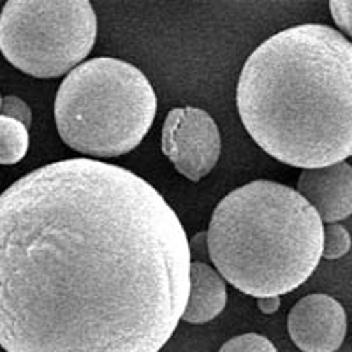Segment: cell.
I'll return each instance as SVG.
<instances>
[{
  "instance_id": "obj_17",
  "label": "cell",
  "mask_w": 352,
  "mask_h": 352,
  "mask_svg": "<svg viewBox=\"0 0 352 352\" xmlns=\"http://www.w3.org/2000/svg\"><path fill=\"white\" fill-rule=\"evenodd\" d=\"M0 108H2V97H0Z\"/></svg>"
},
{
  "instance_id": "obj_8",
  "label": "cell",
  "mask_w": 352,
  "mask_h": 352,
  "mask_svg": "<svg viewBox=\"0 0 352 352\" xmlns=\"http://www.w3.org/2000/svg\"><path fill=\"white\" fill-rule=\"evenodd\" d=\"M298 192L326 224L345 220L352 215V166L344 160L326 168L305 169L298 178Z\"/></svg>"
},
{
  "instance_id": "obj_7",
  "label": "cell",
  "mask_w": 352,
  "mask_h": 352,
  "mask_svg": "<svg viewBox=\"0 0 352 352\" xmlns=\"http://www.w3.org/2000/svg\"><path fill=\"white\" fill-rule=\"evenodd\" d=\"M287 329L303 352H335L347 335V314L335 298L310 294L291 308Z\"/></svg>"
},
{
  "instance_id": "obj_12",
  "label": "cell",
  "mask_w": 352,
  "mask_h": 352,
  "mask_svg": "<svg viewBox=\"0 0 352 352\" xmlns=\"http://www.w3.org/2000/svg\"><path fill=\"white\" fill-rule=\"evenodd\" d=\"M219 352H278L275 345L263 335L245 333L226 342Z\"/></svg>"
},
{
  "instance_id": "obj_14",
  "label": "cell",
  "mask_w": 352,
  "mask_h": 352,
  "mask_svg": "<svg viewBox=\"0 0 352 352\" xmlns=\"http://www.w3.org/2000/svg\"><path fill=\"white\" fill-rule=\"evenodd\" d=\"M329 11L336 27L352 39V0H329Z\"/></svg>"
},
{
  "instance_id": "obj_4",
  "label": "cell",
  "mask_w": 352,
  "mask_h": 352,
  "mask_svg": "<svg viewBox=\"0 0 352 352\" xmlns=\"http://www.w3.org/2000/svg\"><path fill=\"white\" fill-rule=\"evenodd\" d=\"M157 96L129 62L100 56L69 72L55 97V122L69 148L88 157H118L148 134Z\"/></svg>"
},
{
  "instance_id": "obj_16",
  "label": "cell",
  "mask_w": 352,
  "mask_h": 352,
  "mask_svg": "<svg viewBox=\"0 0 352 352\" xmlns=\"http://www.w3.org/2000/svg\"><path fill=\"white\" fill-rule=\"evenodd\" d=\"M257 307L263 314H275L280 308V296H272V298H259Z\"/></svg>"
},
{
  "instance_id": "obj_3",
  "label": "cell",
  "mask_w": 352,
  "mask_h": 352,
  "mask_svg": "<svg viewBox=\"0 0 352 352\" xmlns=\"http://www.w3.org/2000/svg\"><path fill=\"white\" fill-rule=\"evenodd\" d=\"M208 254L226 280L254 298L282 296L310 278L324 248L319 213L298 190L257 180L229 192L208 226Z\"/></svg>"
},
{
  "instance_id": "obj_5",
  "label": "cell",
  "mask_w": 352,
  "mask_h": 352,
  "mask_svg": "<svg viewBox=\"0 0 352 352\" xmlns=\"http://www.w3.org/2000/svg\"><path fill=\"white\" fill-rule=\"evenodd\" d=\"M97 16L90 0H8L0 12V52L34 78H58L92 52Z\"/></svg>"
},
{
  "instance_id": "obj_2",
  "label": "cell",
  "mask_w": 352,
  "mask_h": 352,
  "mask_svg": "<svg viewBox=\"0 0 352 352\" xmlns=\"http://www.w3.org/2000/svg\"><path fill=\"white\" fill-rule=\"evenodd\" d=\"M236 104L273 159L303 169L344 162L352 155V43L319 23L275 34L245 62Z\"/></svg>"
},
{
  "instance_id": "obj_13",
  "label": "cell",
  "mask_w": 352,
  "mask_h": 352,
  "mask_svg": "<svg viewBox=\"0 0 352 352\" xmlns=\"http://www.w3.org/2000/svg\"><path fill=\"white\" fill-rule=\"evenodd\" d=\"M0 115L14 118V120L21 122V124L27 125V127H30V124H32V111H30L27 102L16 96H8L2 99Z\"/></svg>"
},
{
  "instance_id": "obj_10",
  "label": "cell",
  "mask_w": 352,
  "mask_h": 352,
  "mask_svg": "<svg viewBox=\"0 0 352 352\" xmlns=\"http://www.w3.org/2000/svg\"><path fill=\"white\" fill-rule=\"evenodd\" d=\"M30 136L21 122L0 115V164H16L27 155Z\"/></svg>"
},
{
  "instance_id": "obj_6",
  "label": "cell",
  "mask_w": 352,
  "mask_h": 352,
  "mask_svg": "<svg viewBox=\"0 0 352 352\" xmlns=\"http://www.w3.org/2000/svg\"><path fill=\"white\" fill-rule=\"evenodd\" d=\"M160 148L176 171L190 182H199L219 162L222 141L210 113L187 106L168 113Z\"/></svg>"
},
{
  "instance_id": "obj_15",
  "label": "cell",
  "mask_w": 352,
  "mask_h": 352,
  "mask_svg": "<svg viewBox=\"0 0 352 352\" xmlns=\"http://www.w3.org/2000/svg\"><path fill=\"white\" fill-rule=\"evenodd\" d=\"M188 245H190V254H192V259L201 261V257H210L208 234H206V232H199V234H196L192 240H188Z\"/></svg>"
},
{
  "instance_id": "obj_11",
  "label": "cell",
  "mask_w": 352,
  "mask_h": 352,
  "mask_svg": "<svg viewBox=\"0 0 352 352\" xmlns=\"http://www.w3.org/2000/svg\"><path fill=\"white\" fill-rule=\"evenodd\" d=\"M351 234L338 224H328L324 228V248L322 257L326 259H340L351 250Z\"/></svg>"
},
{
  "instance_id": "obj_1",
  "label": "cell",
  "mask_w": 352,
  "mask_h": 352,
  "mask_svg": "<svg viewBox=\"0 0 352 352\" xmlns=\"http://www.w3.org/2000/svg\"><path fill=\"white\" fill-rule=\"evenodd\" d=\"M192 254L155 187L65 159L0 194V347L159 352L184 317Z\"/></svg>"
},
{
  "instance_id": "obj_9",
  "label": "cell",
  "mask_w": 352,
  "mask_h": 352,
  "mask_svg": "<svg viewBox=\"0 0 352 352\" xmlns=\"http://www.w3.org/2000/svg\"><path fill=\"white\" fill-rule=\"evenodd\" d=\"M228 303L224 276L203 261H192L190 266V294L182 319L190 324H204L215 319Z\"/></svg>"
}]
</instances>
